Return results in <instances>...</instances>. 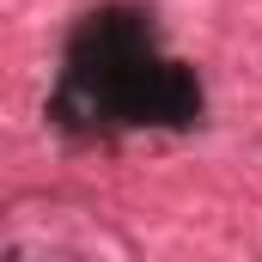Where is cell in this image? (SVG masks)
<instances>
[{"label":"cell","mask_w":262,"mask_h":262,"mask_svg":"<svg viewBox=\"0 0 262 262\" xmlns=\"http://www.w3.org/2000/svg\"><path fill=\"white\" fill-rule=\"evenodd\" d=\"M49 110L67 128H183L201 116V85L183 61L159 55L140 12L104 6L73 31Z\"/></svg>","instance_id":"cell-1"}]
</instances>
